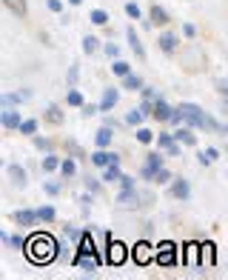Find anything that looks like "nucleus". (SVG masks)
Instances as JSON below:
<instances>
[{"instance_id":"37998d69","label":"nucleus","mask_w":228,"mask_h":280,"mask_svg":"<svg viewBox=\"0 0 228 280\" xmlns=\"http://www.w3.org/2000/svg\"><path fill=\"white\" fill-rule=\"evenodd\" d=\"M126 15L134 17V20H140V17H142V9L137 6V3H126Z\"/></svg>"},{"instance_id":"4c0bfd02","label":"nucleus","mask_w":228,"mask_h":280,"mask_svg":"<svg viewBox=\"0 0 228 280\" xmlns=\"http://www.w3.org/2000/svg\"><path fill=\"white\" fill-rule=\"evenodd\" d=\"M66 103H69V106H77V109H83V106H86V100H83V94H80L77 89H71V92L66 94Z\"/></svg>"},{"instance_id":"a19ab883","label":"nucleus","mask_w":228,"mask_h":280,"mask_svg":"<svg viewBox=\"0 0 228 280\" xmlns=\"http://www.w3.org/2000/svg\"><path fill=\"white\" fill-rule=\"evenodd\" d=\"M171 180H174V174H171V172H168V169H165V166H163V169H160V172H157V177H154V183H160V186H168Z\"/></svg>"},{"instance_id":"3c124183","label":"nucleus","mask_w":228,"mask_h":280,"mask_svg":"<svg viewBox=\"0 0 228 280\" xmlns=\"http://www.w3.org/2000/svg\"><path fill=\"white\" fill-rule=\"evenodd\" d=\"M46 6H49L54 15H60V12H63V3H60V0H46Z\"/></svg>"},{"instance_id":"6e6d98bb","label":"nucleus","mask_w":228,"mask_h":280,"mask_svg":"<svg viewBox=\"0 0 228 280\" xmlns=\"http://www.w3.org/2000/svg\"><path fill=\"white\" fill-rule=\"evenodd\" d=\"M69 3H71V6H80V3H83V0H69Z\"/></svg>"},{"instance_id":"49530a36","label":"nucleus","mask_w":228,"mask_h":280,"mask_svg":"<svg viewBox=\"0 0 228 280\" xmlns=\"http://www.w3.org/2000/svg\"><path fill=\"white\" fill-rule=\"evenodd\" d=\"M77 78H80V69H77V66H71V69H69V78H66V80H69V89L77 86Z\"/></svg>"},{"instance_id":"f3484780","label":"nucleus","mask_w":228,"mask_h":280,"mask_svg":"<svg viewBox=\"0 0 228 280\" xmlns=\"http://www.w3.org/2000/svg\"><path fill=\"white\" fill-rule=\"evenodd\" d=\"M111 143H114V129L103 123L97 129V135H94V146H97V149H111Z\"/></svg>"},{"instance_id":"9d476101","label":"nucleus","mask_w":228,"mask_h":280,"mask_svg":"<svg viewBox=\"0 0 228 280\" xmlns=\"http://www.w3.org/2000/svg\"><path fill=\"white\" fill-rule=\"evenodd\" d=\"M154 251H157V246H151V243H146V240H140V243L131 249V258H134V263L149 266L151 260H154Z\"/></svg>"},{"instance_id":"9b49d317","label":"nucleus","mask_w":228,"mask_h":280,"mask_svg":"<svg viewBox=\"0 0 228 280\" xmlns=\"http://www.w3.org/2000/svg\"><path fill=\"white\" fill-rule=\"evenodd\" d=\"M9 220L17 223V226H37L40 223V215H37V209H17L9 215Z\"/></svg>"},{"instance_id":"6ab92c4d","label":"nucleus","mask_w":228,"mask_h":280,"mask_svg":"<svg viewBox=\"0 0 228 280\" xmlns=\"http://www.w3.org/2000/svg\"><path fill=\"white\" fill-rule=\"evenodd\" d=\"M174 137H177V143H183V146H188V149H194L197 146V135H194V129L191 126H180L177 132H174Z\"/></svg>"},{"instance_id":"864d4df0","label":"nucleus","mask_w":228,"mask_h":280,"mask_svg":"<svg viewBox=\"0 0 228 280\" xmlns=\"http://www.w3.org/2000/svg\"><path fill=\"white\" fill-rule=\"evenodd\" d=\"M197 160H200V166H211V160L206 158V151H197Z\"/></svg>"},{"instance_id":"f8f14e48","label":"nucleus","mask_w":228,"mask_h":280,"mask_svg":"<svg viewBox=\"0 0 228 280\" xmlns=\"http://www.w3.org/2000/svg\"><path fill=\"white\" fill-rule=\"evenodd\" d=\"M117 160H120V155L111 149H94L92 151V166H97V169H106V166L117 163Z\"/></svg>"},{"instance_id":"cd10ccee","label":"nucleus","mask_w":228,"mask_h":280,"mask_svg":"<svg viewBox=\"0 0 228 280\" xmlns=\"http://www.w3.org/2000/svg\"><path fill=\"white\" fill-rule=\"evenodd\" d=\"M37 129H40V120H35V117H26L20 123V135H26V137H35Z\"/></svg>"},{"instance_id":"f704fd0d","label":"nucleus","mask_w":228,"mask_h":280,"mask_svg":"<svg viewBox=\"0 0 228 280\" xmlns=\"http://www.w3.org/2000/svg\"><path fill=\"white\" fill-rule=\"evenodd\" d=\"M97 49H100V40L94 35H86L83 37V55H94Z\"/></svg>"},{"instance_id":"20e7f679","label":"nucleus","mask_w":228,"mask_h":280,"mask_svg":"<svg viewBox=\"0 0 228 280\" xmlns=\"http://www.w3.org/2000/svg\"><path fill=\"white\" fill-rule=\"evenodd\" d=\"M163 166H165V151L163 149L149 151V155H146V163H142V169H140V177L146 180V183H154L157 172H160Z\"/></svg>"},{"instance_id":"2eb2a0df","label":"nucleus","mask_w":228,"mask_h":280,"mask_svg":"<svg viewBox=\"0 0 228 280\" xmlns=\"http://www.w3.org/2000/svg\"><path fill=\"white\" fill-rule=\"evenodd\" d=\"M157 46H160V52H163V55H174V52H177V46H180V37L174 35V32H163V35L157 37Z\"/></svg>"},{"instance_id":"f03ea898","label":"nucleus","mask_w":228,"mask_h":280,"mask_svg":"<svg viewBox=\"0 0 228 280\" xmlns=\"http://www.w3.org/2000/svg\"><path fill=\"white\" fill-rule=\"evenodd\" d=\"M142 200L140 189H137V180L131 177V174H123L120 177V192H117V197H114V203L120 209H137Z\"/></svg>"},{"instance_id":"5701e85b","label":"nucleus","mask_w":228,"mask_h":280,"mask_svg":"<svg viewBox=\"0 0 228 280\" xmlns=\"http://www.w3.org/2000/svg\"><path fill=\"white\" fill-rule=\"evenodd\" d=\"M120 177H123L120 160H117V163H111V166H106V169H103V183H120Z\"/></svg>"},{"instance_id":"72a5a7b5","label":"nucleus","mask_w":228,"mask_h":280,"mask_svg":"<svg viewBox=\"0 0 228 280\" xmlns=\"http://www.w3.org/2000/svg\"><path fill=\"white\" fill-rule=\"evenodd\" d=\"M3 3H6V6L12 9V12H14V15H17V17H23V15H26V12H28L26 0H3Z\"/></svg>"},{"instance_id":"ddd939ff","label":"nucleus","mask_w":228,"mask_h":280,"mask_svg":"<svg viewBox=\"0 0 228 280\" xmlns=\"http://www.w3.org/2000/svg\"><path fill=\"white\" fill-rule=\"evenodd\" d=\"M6 172H9V180H12L14 189H26V186H28V172L23 169L20 163H9Z\"/></svg>"},{"instance_id":"e433bc0d","label":"nucleus","mask_w":228,"mask_h":280,"mask_svg":"<svg viewBox=\"0 0 228 280\" xmlns=\"http://www.w3.org/2000/svg\"><path fill=\"white\" fill-rule=\"evenodd\" d=\"M94 197H97V194H94V192H89V189H86V192H83V194H80V197H77L80 209H83V215H89V206H92V203H94Z\"/></svg>"},{"instance_id":"f257e3e1","label":"nucleus","mask_w":228,"mask_h":280,"mask_svg":"<svg viewBox=\"0 0 228 280\" xmlns=\"http://www.w3.org/2000/svg\"><path fill=\"white\" fill-rule=\"evenodd\" d=\"M60 249L63 246L57 243L49 232H35L32 237H26V249L23 251H26V258L35 266H49L60 258Z\"/></svg>"},{"instance_id":"4be33fe9","label":"nucleus","mask_w":228,"mask_h":280,"mask_svg":"<svg viewBox=\"0 0 228 280\" xmlns=\"http://www.w3.org/2000/svg\"><path fill=\"white\" fill-rule=\"evenodd\" d=\"M60 163H63V158H57L54 151H46V158L40 160V169L46 174H51V172H57V169H60Z\"/></svg>"},{"instance_id":"4468645a","label":"nucleus","mask_w":228,"mask_h":280,"mask_svg":"<svg viewBox=\"0 0 228 280\" xmlns=\"http://www.w3.org/2000/svg\"><path fill=\"white\" fill-rule=\"evenodd\" d=\"M174 112H177V109H171L168 103L163 100V97H157V100H154V115H151V117H154L157 123H171Z\"/></svg>"},{"instance_id":"1a4fd4ad","label":"nucleus","mask_w":228,"mask_h":280,"mask_svg":"<svg viewBox=\"0 0 228 280\" xmlns=\"http://www.w3.org/2000/svg\"><path fill=\"white\" fill-rule=\"evenodd\" d=\"M23 120H26V117H23L14 106H6L3 112H0V123H3V129H9V132H20Z\"/></svg>"},{"instance_id":"2f4dec72","label":"nucleus","mask_w":228,"mask_h":280,"mask_svg":"<svg viewBox=\"0 0 228 280\" xmlns=\"http://www.w3.org/2000/svg\"><path fill=\"white\" fill-rule=\"evenodd\" d=\"M37 215H40V223H51V220L57 217V209L51 206V203H46V206L37 209Z\"/></svg>"},{"instance_id":"09e8293b","label":"nucleus","mask_w":228,"mask_h":280,"mask_svg":"<svg viewBox=\"0 0 228 280\" xmlns=\"http://www.w3.org/2000/svg\"><path fill=\"white\" fill-rule=\"evenodd\" d=\"M97 112H100V106H94V103H86V106L80 109V115L83 117H92V115H97Z\"/></svg>"},{"instance_id":"0eeeda50","label":"nucleus","mask_w":228,"mask_h":280,"mask_svg":"<svg viewBox=\"0 0 228 280\" xmlns=\"http://www.w3.org/2000/svg\"><path fill=\"white\" fill-rule=\"evenodd\" d=\"M157 149H163L165 155H168V158H177V155H183V143H177V137H174V132H160V135H157Z\"/></svg>"},{"instance_id":"8fccbe9b","label":"nucleus","mask_w":228,"mask_h":280,"mask_svg":"<svg viewBox=\"0 0 228 280\" xmlns=\"http://www.w3.org/2000/svg\"><path fill=\"white\" fill-rule=\"evenodd\" d=\"M203 151H206V158L211 160V163H214L217 158H220V149H217V146H208V149H203Z\"/></svg>"},{"instance_id":"412c9836","label":"nucleus","mask_w":228,"mask_h":280,"mask_svg":"<svg viewBox=\"0 0 228 280\" xmlns=\"http://www.w3.org/2000/svg\"><path fill=\"white\" fill-rule=\"evenodd\" d=\"M126 37H128V46H131V52H134L137 58H142V60H146V46L140 43V37H137L134 26H128V29H126Z\"/></svg>"},{"instance_id":"aec40b11","label":"nucleus","mask_w":228,"mask_h":280,"mask_svg":"<svg viewBox=\"0 0 228 280\" xmlns=\"http://www.w3.org/2000/svg\"><path fill=\"white\" fill-rule=\"evenodd\" d=\"M214 260H217V246H214L211 240L200 243V263H203V266H214Z\"/></svg>"},{"instance_id":"58836bf2","label":"nucleus","mask_w":228,"mask_h":280,"mask_svg":"<svg viewBox=\"0 0 228 280\" xmlns=\"http://www.w3.org/2000/svg\"><path fill=\"white\" fill-rule=\"evenodd\" d=\"M89 20H92L94 26H106V23H108V12H103V9H94Z\"/></svg>"},{"instance_id":"c03bdc74","label":"nucleus","mask_w":228,"mask_h":280,"mask_svg":"<svg viewBox=\"0 0 228 280\" xmlns=\"http://www.w3.org/2000/svg\"><path fill=\"white\" fill-rule=\"evenodd\" d=\"M103 52H106V55H108L111 60L120 58V46H117V43H106V46H103Z\"/></svg>"},{"instance_id":"a878e982","label":"nucleus","mask_w":228,"mask_h":280,"mask_svg":"<svg viewBox=\"0 0 228 280\" xmlns=\"http://www.w3.org/2000/svg\"><path fill=\"white\" fill-rule=\"evenodd\" d=\"M63 237H66V240H71V243L77 246L80 240L86 237V229H77V226H69V223H66V226H63Z\"/></svg>"},{"instance_id":"a18cd8bd","label":"nucleus","mask_w":228,"mask_h":280,"mask_svg":"<svg viewBox=\"0 0 228 280\" xmlns=\"http://www.w3.org/2000/svg\"><path fill=\"white\" fill-rule=\"evenodd\" d=\"M214 86H217V92H220V97L228 103V80H214Z\"/></svg>"},{"instance_id":"a211bd4d","label":"nucleus","mask_w":228,"mask_h":280,"mask_svg":"<svg viewBox=\"0 0 228 280\" xmlns=\"http://www.w3.org/2000/svg\"><path fill=\"white\" fill-rule=\"evenodd\" d=\"M26 100H32V89H23V92H9V94H3V97H0V103H3V106H20V103H26Z\"/></svg>"},{"instance_id":"ea45409f","label":"nucleus","mask_w":228,"mask_h":280,"mask_svg":"<svg viewBox=\"0 0 228 280\" xmlns=\"http://www.w3.org/2000/svg\"><path fill=\"white\" fill-rule=\"evenodd\" d=\"M86 189H89V192H94V194H100L103 192V177H92V174H89V177H86Z\"/></svg>"},{"instance_id":"5fc2aeb1","label":"nucleus","mask_w":228,"mask_h":280,"mask_svg":"<svg viewBox=\"0 0 228 280\" xmlns=\"http://www.w3.org/2000/svg\"><path fill=\"white\" fill-rule=\"evenodd\" d=\"M220 135H225V137H228V126H225V123H222V129H220Z\"/></svg>"},{"instance_id":"473e14b6","label":"nucleus","mask_w":228,"mask_h":280,"mask_svg":"<svg viewBox=\"0 0 228 280\" xmlns=\"http://www.w3.org/2000/svg\"><path fill=\"white\" fill-rule=\"evenodd\" d=\"M60 174H63V177H74V174H77V163H74L71 158H63V163H60Z\"/></svg>"},{"instance_id":"39448f33","label":"nucleus","mask_w":228,"mask_h":280,"mask_svg":"<svg viewBox=\"0 0 228 280\" xmlns=\"http://www.w3.org/2000/svg\"><path fill=\"white\" fill-rule=\"evenodd\" d=\"M154 263H160V266H177V263H180V258H177V243H171V240L157 243Z\"/></svg>"},{"instance_id":"7ed1b4c3","label":"nucleus","mask_w":228,"mask_h":280,"mask_svg":"<svg viewBox=\"0 0 228 280\" xmlns=\"http://www.w3.org/2000/svg\"><path fill=\"white\" fill-rule=\"evenodd\" d=\"M180 115H183L185 126H191V129H211V115H206L197 103H180Z\"/></svg>"},{"instance_id":"393cba45","label":"nucleus","mask_w":228,"mask_h":280,"mask_svg":"<svg viewBox=\"0 0 228 280\" xmlns=\"http://www.w3.org/2000/svg\"><path fill=\"white\" fill-rule=\"evenodd\" d=\"M149 20L154 23V26H165V23H168V12H165L163 6H151V12H149Z\"/></svg>"},{"instance_id":"603ef678","label":"nucleus","mask_w":228,"mask_h":280,"mask_svg":"<svg viewBox=\"0 0 228 280\" xmlns=\"http://www.w3.org/2000/svg\"><path fill=\"white\" fill-rule=\"evenodd\" d=\"M183 35H185V37H194V35H197V29H194L191 23H185V26H183Z\"/></svg>"},{"instance_id":"79ce46f5","label":"nucleus","mask_w":228,"mask_h":280,"mask_svg":"<svg viewBox=\"0 0 228 280\" xmlns=\"http://www.w3.org/2000/svg\"><path fill=\"white\" fill-rule=\"evenodd\" d=\"M32 143H35V149H37V151H51V143L46 140V137H40V135L32 137Z\"/></svg>"},{"instance_id":"c85d7f7f","label":"nucleus","mask_w":228,"mask_h":280,"mask_svg":"<svg viewBox=\"0 0 228 280\" xmlns=\"http://www.w3.org/2000/svg\"><path fill=\"white\" fill-rule=\"evenodd\" d=\"M0 240H3V243H9L12 249H26V240H23L20 235H9V232H0Z\"/></svg>"},{"instance_id":"6e6552de","label":"nucleus","mask_w":228,"mask_h":280,"mask_svg":"<svg viewBox=\"0 0 228 280\" xmlns=\"http://www.w3.org/2000/svg\"><path fill=\"white\" fill-rule=\"evenodd\" d=\"M168 192H171V197H174V200H183V203L191 200V183H188L185 177H174V180H171Z\"/></svg>"},{"instance_id":"dca6fc26","label":"nucleus","mask_w":228,"mask_h":280,"mask_svg":"<svg viewBox=\"0 0 228 280\" xmlns=\"http://www.w3.org/2000/svg\"><path fill=\"white\" fill-rule=\"evenodd\" d=\"M117 103H120V89H103V97H100V112H111L114 106H117Z\"/></svg>"},{"instance_id":"b1692460","label":"nucleus","mask_w":228,"mask_h":280,"mask_svg":"<svg viewBox=\"0 0 228 280\" xmlns=\"http://www.w3.org/2000/svg\"><path fill=\"white\" fill-rule=\"evenodd\" d=\"M123 89H128V92H142V89H146V83H142L140 74H131V72H128L126 78H123Z\"/></svg>"},{"instance_id":"423d86ee","label":"nucleus","mask_w":228,"mask_h":280,"mask_svg":"<svg viewBox=\"0 0 228 280\" xmlns=\"http://www.w3.org/2000/svg\"><path fill=\"white\" fill-rule=\"evenodd\" d=\"M128 258V249L126 243H120V240H111L108 237V243H106V263L108 266H123Z\"/></svg>"},{"instance_id":"bb28decb","label":"nucleus","mask_w":228,"mask_h":280,"mask_svg":"<svg viewBox=\"0 0 228 280\" xmlns=\"http://www.w3.org/2000/svg\"><path fill=\"white\" fill-rule=\"evenodd\" d=\"M134 137H137V143H142V146H149V143H154V140H157V135L151 129H146V126H137Z\"/></svg>"},{"instance_id":"de8ad7c7","label":"nucleus","mask_w":228,"mask_h":280,"mask_svg":"<svg viewBox=\"0 0 228 280\" xmlns=\"http://www.w3.org/2000/svg\"><path fill=\"white\" fill-rule=\"evenodd\" d=\"M43 192L51 194V197H57V194H60V186H57V183H51V180H46V183H43Z\"/></svg>"},{"instance_id":"c9c22d12","label":"nucleus","mask_w":228,"mask_h":280,"mask_svg":"<svg viewBox=\"0 0 228 280\" xmlns=\"http://www.w3.org/2000/svg\"><path fill=\"white\" fill-rule=\"evenodd\" d=\"M111 72L117 74V78H126V74L131 72V66H128L126 60H120V58H117V60H111Z\"/></svg>"},{"instance_id":"c756f323","label":"nucleus","mask_w":228,"mask_h":280,"mask_svg":"<svg viewBox=\"0 0 228 280\" xmlns=\"http://www.w3.org/2000/svg\"><path fill=\"white\" fill-rule=\"evenodd\" d=\"M142 120H146V112H142L140 106L131 109V112L126 115V126H142Z\"/></svg>"},{"instance_id":"7c9ffc66","label":"nucleus","mask_w":228,"mask_h":280,"mask_svg":"<svg viewBox=\"0 0 228 280\" xmlns=\"http://www.w3.org/2000/svg\"><path fill=\"white\" fill-rule=\"evenodd\" d=\"M46 123H54V126H60V123H63V112H60V106H54V103H51V106L46 109Z\"/></svg>"}]
</instances>
